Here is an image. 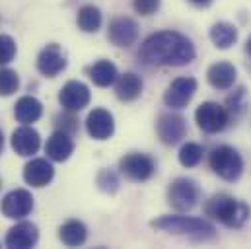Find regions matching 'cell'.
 Masks as SVG:
<instances>
[{
	"instance_id": "cell-4",
	"label": "cell",
	"mask_w": 251,
	"mask_h": 249,
	"mask_svg": "<svg viewBox=\"0 0 251 249\" xmlns=\"http://www.w3.org/2000/svg\"><path fill=\"white\" fill-rule=\"evenodd\" d=\"M208 164L210 170L224 181H238L244 174V158L228 144L216 146L208 156Z\"/></svg>"
},
{
	"instance_id": "cell-19",
	"label": "cell",
	"mask_w": 251,
	"mask_h": 249,
	"mask_svg": "<svg viewBox=\"0 0 251 249\" xmlns=\"http://www.w3.org/2000/svg\"><path fill=\"white\" fill-rule=\"evenodd\" d=\"M45 152H47V158L53 162H66L74 152V140L70 134H66L63 130H57L47 140Z\"/></svg>"
},
{
	"instance_id": "cell-3",
	"label": "cell",
	"mask_w": 251,
	"mask_h": 249,
	"mask_svg": "<svg viewBox=\"0 0 251 249\" xmlns=\"http://www.w3.org/2000/svg\"><path fill=\"white\" fill-rule=\"evenodd\" d=\"M204 214L220 224H224L226 228H242L251 216V208L244 202L234 199L228 193H216L212 195L204 206H202Z\"/></svg>"
},
{
	"instance_id": "cell-17",
	"label": "cell",
	"mask_w": 251,
	"mask_h": 249,
	"mask_svg": "<svg viewBox=\"0 0 251 249\" xmlns=\"http://www.w3.org/2000/svg\"><path fill=\"white\" fill-rule=\"evenodd\" d=\"M55 177V168L45 158H35L25 164L24 168V179L31 187H45L49 185Z\"/></svg>"
},
{
	"instance_id": "cell-9",
	"label": "cell",
	"mask_w": 251,
	"mask_h": 249,
	"mask_svg": "<svg viewBox=\"0 0 251 249\" xmlns=\"http://www.w3.org/2000/svg\"><path fill=\"white\" fill-rule=\"evenodd\" d=\"M2 214L12 220H22L33 210V197L25 189H14L2 199Z\"/></svg>"
},
{
	"instance_id": "cell-36",
	"label": "cell",
	"mask_w": 251,
	"mask_h": 249,
	"mask_svg": "<svg viewBox=\"0 0 251 249\" xmlns=\"http://www.w3.org/2000/svg\"><path fill=\"white\" fill-rule=\"evenodd\" d=\"M0 189H2V179H0Z\"/></svg>"
},
{
	"instance_id": "cell-34",
	"label": "cell",
	"mask_w": 251,
	"mask_h": 249,
	"mask_svg": "<svg viewBox=\"0 0 251 249\" xmlns=\"http://www.w3.org/2000/svg\"><path fill=\"white\" fill-rule=\"evenodd\" d=\"M246 53L251 57V35H250V39H248V43H246Z\"/></svg>"
},
{
	"instance_id": "cell-11",
	"label": "cell",
	"mask_w": 251,
	"mask_h": 249,
	"mask_svg": "<svg viewBox=\"0 0 251 249\" xmlns=\"http://www.w3.org/2000/svg\"><path fill=\"white\" fill-rule=\"evenodd\" d=\"M90 88L84 84V82H78V80H70L66 82L59 94V103L63 105V109L66 111H82L84 107H88L90 103Z\"/></svg>"
},
{
	"instance_id": "cell-32",
	"label": "cell",
	"mask_w": 251,
	"mask_h": 249,
	"mask_svg": "<svg viewBox=\"0 0 251 249\" xmlns=\"http://www.w3.org/2000/svg\"><path fill=\"white\" fill-rule=\"evenodd\" d=\"M132 6L136 10V14H140V16H152V14L158 12L160 0H132Z\"/></svg>"
},
{
	"instance_id": "cell-13",
	"label": "cell",
	"mask_w": 251,
	"mask_h": 249,
	"mask_svg": "<svg viewBox=\"0 0 251 249\" xmlns=\"http://www.w3.org/2000/svg\"><path fill=\"white\" fill-rule=\"evenodd\" d=\"M86 130L94 140H107L115 132V119L107 109H94L86 119Z\"/></svg>"
},
{
	"instance_id": "cell-12",
	"label": "cell",
	"mask_w": 251,
	"mask_h": 249,
	"mask_svg": "<svg viewBox=\"0 0 251 249\" xmlns=\"http://www.w3.org/2000/svg\"><path fill=\"white\" fill-rule=\"evenodd\" d=\"M107 39L115 47H130L138 39V24L128 16L113 18L107 29Z\"/></svg>"
},
{
	"instance_id": "cell-29",
	"label": "cell",
	"mask_w": 251,
	"mask_h": 249,
	"mask_svg": "<svg viewBox=\"0 0 251 249\" xmlns=\"http://www.w3.org/2000/svg\"><path fill=\"white\" fill-rule=\"evenodd\" d=\"M96 183L100 187V191L109 193V195H113V193L119 189V179H117V175H115L111 170H101V172L98 174Z\"/></svg>"
},
{
	"instance_id": "cell-31",
	"label": "cell",
	"mask_w": 251,
	"mask_h": 249,
	"mask_svg": "<svg viewBox=\"0 0 251 249\" xmlns=\"http://www.w3.org/2000/svg\"><path fill=\"white\" fill-rule=\"evenodd\" d=\"M16 57V41L10 35H0V66L14 61Z\"/></svg>"
},
{
	"instance_id": "cell-25",
	"label": "cell",
	"mask_w": 251,
	"mask_h": 249,
	"mask_svg": "<svg viewBox=\"0 0 251 249\" xmlns=\"http://www.w3.org/2000/svg\"><path fill=\"white\" fill-rule=\"evenodd\" d=\"M76 22H78V27H80L82 31H86V33H96V31L101 27L103 16H101V12H100L98 6L88 4V6H82V8L78 10Z\"/></svg>"
},
{
	"instance_id": "cell-28",
	"label": "cell",
	"mask_w": 251,
	"mask_h": 249,
	"mask_svg": "<svg viewBox=\"0 0 251 249\" xmlns=\"http://www.w3.org/2000/svg\"><path fill=\"white\" fill-rule=\"evenodd\" d=\"M20 88L18 72L12 68H0V96H12Z\"/></svg>"
},
{
	"instance_id": "cell-20",
	"label": "cell",
	"mask_w": 251,
	"mask_h": 249,
	"mask_svg": "<svg viewBox=\"0 0 251 249\" xmlns=\"http://www.w3.org/2000/svg\"><path fill=\"white\" fill-rule=\"evenodd\" d=\"M142 88H144V84H142L140 76L134 72H125V74L117 76V80H115V96L125 103L138 100L142 94Z\"/></svg>"
},
{
	"instance_id": "cell-6",
	"label": "cell",
	"mask_w": 251,
	"mask_h": 249,
	"mask_svg": "<svg viewBox=\"0 0 251 249\" xmlns=\"http://www.w3.org/2000/svg\"><path fill=\"white\" fill-rule=\"evenodd\" d=\"M195 121L199 124L201 130L208 132V134H216L222 132L228 123H230V115L226 111V107H222L216 101H204L197 107L195 111Z\"/></svg>"
},
{
	"instance_id": "cell-24",
	"label": "cell",
	"mask_w": 251,
	"mask_h": 249,
	"mask_svg": "<svg viewBox=\"0 0 251 249\" xmlns=\"http://www.w3.org/2000/svg\"><path fill=\"white\" fill-rule=\"evenodd\" d=\"M119 72H117V66L111 61H98L92 68H90V78L96 86L100 88H107L111 84H115Z\"/></svg>"
},
{
	"instance_id": "cell-14",
	"label": "cell",
	"mask_w": 251,
	"mask_h": 249,
	"mask_svg": "<svg viewBox=\"0 0 251 249\" xmlns=\"http://www.w3.org/2000/svg\"><path fill=\"white\" fill-rule=\"evenodd\" d=\"M64 68H66V57H64V53L61 51V47L57 43L47 45L39 53V57H37V70L43 76L55 78V76H59L63 72Z\"/></svg>"
},
{
	"instance_id": "cell-27",
	"label": "cell",
	"mask_w": 251,
	"mask_h": 249,
	"mask_svg": "<svg viewBox=\"0 0 251 249\" xmlns=\"http://www.w3.org/2000/svg\"><path fill=\"white\" fill-rule=\"evenodd\" d=\"M202 156H204V148L197 142H185L179 150V164L183 168H195L202 162Z\"/></svg>"
},
{
	"instance_id": "cell-2",
	"label": "cell",
	"mask_w": 251,
	"mask_h": 249,
	"mask_svg": "<svg viewBox=\"0 0 251 249\" xmlns=\"http://www.w3.org/2000/svg\"><path fill=\"white\" fill-rule=\"evenodd\" d=\"M150 226L174 236L187 238L191 242H212L218 238V232L210 222L193 216H162L152 220Z\"/></svg>"
},
{
	"instance_id": "cell-26",
	"label": "cell",
	"mask_w": 251,
	"mask_h": 249,
	"mask_svg": "<svg viewBox=\"0 0 251 249\" xmlns=\"http://www.w3.org/2000/svg\"><path fill=\"white\" fill-rule=\"evenodd\" d=\"M248 105H250V101H248V90L244 86L238 88L234 94H230L228 100H226V111H228L230 119L232 117L234 119H242L246 115V111H248Z\"/></svg>"
},
{
	"instance_id": "cell-18",
	"label": "cell",
	"mask_w": 251,
	"mask_h": 249,
	"mask_svg": "<svg viewBox=\"0 0 251 249\" xmlns=\"http://www.w3.org/2000/svg\"><path fill=\"white\" fill-rule=\"evenodd\" d=\"M238 70L232 62H216L206 70V80L214 90H230L236 84Z\"/></svg>"
},
{
	"instance_id": "cell-8",
	"label": "cell",
	"mask_w": 251,
	"mask_h": 249,
	"mask_svg": "<svg viewBox=\"0 0 251 249\" xmlns=\"http://www.w3.org/2000/svg\"><path fill=\"white\" fill-rule=\"evenodd\" d=\"M197 88H199V84L193 76H179L168 86V90L164 94V103L172 109H183L193 100Z\"/></svg>"
},
{
	"instance_id": "cell-30",
	"label": "cell",
	"mask_w": 251,
	"mask_h": 249,
	"mask_svg": "<svg viewBox=\"0 0 251 249\" xmlns=\"http://www.w3.org/2000/svg\"><path fill=\"white\" fill-rule=\"evenodd\" d=\"M55 124H57V130H63V132L70 134V136H74V134L78 132V119L74 117L72 111H66V109H64V113L57 115Z\"/></svg>"
},
{
	"instance_id": "cell-23",
	"label": "cell",
	"mask_w": 251,
	"mask_h": 249,
	"mask_svg": "<svg viewBox=\"0 0 251 249\" xmlns=\"http://www.w3.org/2000/svg\"><path fill=\"white\" fill-rule=\"evenodd\" d=\"M59 238L64 246L68 248H78L88 240V228L80 220H68L64 222L59 230Z\"/></svg>"
},
{
	"instance_id": "cell-16",
	"label": "cell",
	"mask_w": 251,
	"mask_h": 249,
	"mask_svg": "<svg viewBox=\"0 0 251 249\" xmlns=\"http://www.w3.org/2000/svg\"><path fill=\"white\" fill-rule=\"evenodd\" d=\"M39 240V230L31 222H20L6 234V248L12 249H27L33 248Z\"/></svg>"
},
{
	"instance_id": "cell-22",
	"label": "cell",
	"mask_w": 251,
	"mask_h": 249,
	"mask_svg": "<svg viewBox=\"0 0 251 249\" xmlns=\"http://www.w3.org/2000/svg\"><path fill=\"white\" fill-rule=\"evenodd\" d=\"M208 35L216 49H230L238 41V27L230 22H218L210 27Z\"/></svg>"
},
{
	"instance_id": "cell-15",
	"label": "cell",
	"mask_w": 251,
	"mask_h": 249,
	"mask_svg": "<svg viewBox=\"0 0 251 249\" xmlns=\"http://www.w3.org/2000/svg\"><path fill=\"white\" fill-rule=\"evenodd\" d=\"M39 146H41V136L29 124H22L20 128H16L12 132V148H14L16 154L33 156L39 150Z\"/></svg>"
},
{
	"instance_id": "cell-1",
	"label": "cell",
	"mask_w": 251,
	"mask_h": 249,
	"mask_svg": "<svg viewBox=\"0 0 251 249\" xmlns=\"http://www.w3.org/2000/svg\"><path fill=\"white\" fill-rule=\"evenodd\" d=\"M195 57L197 51L191 39L172 29L152 33L138 49V59L150 66H185Z\"/></svg>"
},
{
	"instance_id": "cell-33",
	"label": "cell",
	"mask_w": 251,
	"mask_h": 249,
	"mask_svg": "<svg viewBox=\"0 0 251 249\" xmlns=\"http://www.w3.org/2000/svg\"><path fill=\"white\" fill-rule=\"evenodd\" d=\"M189 2L195 4V6H199V8H206V6L212 4V0H189Z\"/></svg>"
},
{
	"instance_id": "cell-10",
	"label": "cell",
	"mask_w": 251,
	"mask_h": 249,
	"mask_svg": "<svg viewBox=\"0 0 251 249\" xmlns=\"http://www.w3.org/2000/svg\"><path fill=\"white\" fill-rule=\"evenodd\" d=\"M156 132L158 138L166 144V146H176L177 142H181L187 134V121L181 115L176 113H166L158 119L156 123Z\"/></svg>"
},
{
	"instance_id": "cell-7",
	"label": "cell",
	"mask_w": 251,
	"mask_h": 249,
	"mask_svg": "<svg viewBox=\"0 0 251 249\" xmlns=\"http://www.w3.org/2000/svg\"><path fill=\"white\" fill-rule=\"evenodd\" d=\"M119 170H121V174L125 175L126 179L136 181V183H142V181H148L156 174V164L146 154L130 152V154H126V156L121 158Z\"/></svg>"
},
{
	"instance_id": "cell-35",
	"label": "cell",
	"mask_w": 251,
	"mask_h": 249,
	"mask_svg": "<svg viewBox=\"0 0 251 249\" xmlns=\"http://www.w3.org/2000/svg\"><path fill=\"white\" fill-rule=\"evenodd\" d=\"M2 148H4V136H2V130H0V154H2Z\"/></svg>"
},
{
	"instance_id": "cell-5",
	"label": "cell",
	"mask_w": 251,
	"mask_h": 249,
	"mask_svg": "<svg viewBox=\"0 0 251 249\" xmlns=\"http://www.w3.org/2000/svg\"><path fill=\"white\" fill-rule=\"evenodd\" d=\"M201 200V187L195 179L189 177H177L168 187V202L177 212H189L193 210Z\"/></svg>"
},
{
	"instance_id": "cell-21",
	"label": "cell",
	"mask_w": 251,
	"mask_h": 249,
	"mask_svg": "<svg viewBox=\"0 0 251 249\" xmlns=\"http://www.w3.org/2000/svg\"><path fill=\"white\" fill-rule=\"evenodd\" d=\"M43 115V105L39 100H35L33 96H24L18 100L16 107H14V117L18 119V123L31 124L39 121Z\"/></svg>"
}]
</instances>
